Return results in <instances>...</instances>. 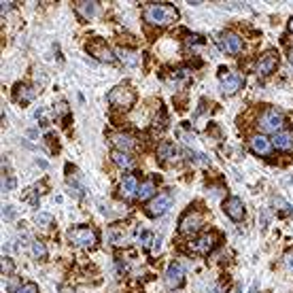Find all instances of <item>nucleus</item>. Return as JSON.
<instances>
[{
    "label": "nucleus",
    "instance_id": "nucleus-24",
    "mask_svg": "<svg viewBox=\"0 0 293 293\" xmlns=\"http://www.w3.org/2000/svg\"><path fill=\"white\" fill-rule=\"evenodd\" d=\"M119 58L128 64V66H136L138 64V58L134 51H128V49H119Z\"/></svg>",
    "mask_w": 293,
    "mask_h": 293
},
{
    "label": "nucleus",
    "instance_id": "nucleus-19",
    "mask_svg": "<svg viewBox=\"0 0 293 293\" xmlns=\"http://www.w3.org/2000/svg\"><path fill=\"white\" fill-rule=\"evenodd\" d=\"M157 155H160L164 162H172V160H176L178 151H176V147H174L172 143H162V145L157 147Z\"/></svg>",
    "mask_w": 293,
    "mask_h": 293
},
{
    "label": "nucleus",
    "instance_id": "nucleus-15",
    "mask_svg": "<svg viewBox=\"0 0 293 293\" xmlns=\"http://www.w3.org/2000/svg\"><path fill=\"white\" fill-rule=\"evenodd\" d=\"M110 143H113V147H117V151H123V153H128L136 147V141L130 134H113L110 136Z\"/></svg>",
    "mask_w": 293,
    "mask_h": 293
},
{
    "label": "nucleus",
    "instance_id": "nucleus-35",
    "mask_svg": "<svg viewBox=\"0 0 293 293\" xmlns=\"http://www.w3.org/2000/svg\"><path fill=\"white\" fill-rule=\"evenodd\" d=\"M13 5H15V3H3V7H0V11H3V15L13 9Z\"/></svg>",
    "mask_w": 293,
    "mask_h": 293
},
{
    "label": "nucleus",
    "instance_id": "nucleus-2",
    "mask_svg": "<svg viewBox=\"0 0 293 293\" xmlns=\"http://www.w3.org/2000/svg\"><path fill=\"white\" fill-rule=\"evenodd\" d=\"M283 125H285V117L276 108H268L259 115V128L268 134H278L283 130Z\"/></svg>",
    "mask_w": 293,
    "mask_h": 293
},
{
    "label": "nucleus",
    "instance_id": "nucleus-7",
    "mask_svg": "<svg viewBox=\"0 0 293 293\" xmlns=\"http://www.w3.org/2000/svg\"><path fill=\"white\" fill-rule=\"evenodd\" d=\"M276 66H278V53L276 51H266L261 55V58L257 60L255 64V73L259 77H268L276 71Z\"/></svg>",
    "mask_w": 293,
    "mask_h": 293
},
{
    "label": "nucleus",
    "instance_id": "nucleus-20",
    "mask_svg": "<svg viewBox=\"0 0 293 293\" xmlns=\"http://www.w3.org/2000/svg\"><path fill=\"white\" fill-rule=\"evenodd\" d=\"M155 191H157L155 183H153V181H145V183L138 185L136 195H138L141 200H149V198H153V195H155Z\"/></svg>",
    "mask_w": 293,
    "mask_h": 293
},
{
    "label": "nucleus",
    "instance_id": "nucleus-34",
    "mask_svg": "<svg viewBox=\"0 0 293 293\" xmlns=\"http://www.w3.org/2000/svg\"><path fill=\"white\" fill-rule=\"evenodd\" d=\"M206 293H223V287L221 285H213V287H208Z\"/></svg>",
    "mask_w": 293,
    "mask_h": 293
},
{
    "label": "nucleus",
    "instance_id": "nucleus-5",
    "mask_svg": "<svg viewBox=\"0 0 293 293\" xmlns=\"http://www.w3.org/2000/svg\"><path fill=\"white\" fill-rule=\"evenodd\" d=\"M202 226H204V217H202V213H198V211H189V213L183 215V219H181V223H178V232L185 234V236H191V234L198 232Z\"/></svg>",
    "mask_w": 293,
    "mask_h": 293
},
{
    "label": "nucleus",
    "instance_id": "nucleus-22",
    "mask_svg": "<svg viewBox=\"0 0 293 293\" xmlns=\"http://www.w3.org/2000/svg\"><path fill=\"white\" fill-rule=\"evenodd\" d=\"M113 162L119 166V168H123V170H128V168H132V166H134V160L130 157V153H123V151H115L113 153Z\"/></svg>",
    "mask_w": 293,
    "mask_h": 293
},
{
    "label": "nucleus",
    "instance_id": "nucleus-10",
    "mask_svg": "<svg viewBox=\"0 0 293 293\" xmlns=\"http://www.w3.org/2000/svg\"><path fill=\"white\" fill-rule=\"evenodd\" d=\"M219 47L230 55H236V53L242 51V38L238 34H234V32H223L219 36Z\"/></svg>",
    "mask_w": 293,
    "mask_h": 293
},
{
    "label": "nucleus",
    "instance_id": "nucleus-8",
    "mask_svg": "<svg viewBox=\"0 0 293 293\" xmlns=\"http://www.w3.org/2000/svg\"><path fill=\"white\" fill-rule=\"evenodd\" d=\"M244 79L240 73H226L221 77V94L223 96H234L238 89H242Z\"/></svg>",
    "mask_w": 293,
    "mask_h": 293
},
{
    "label": "nucleus",
    "instance_id": "nucleus-1",
    "mask_svg": "<svg viewBox=\"0 0 293 293\" xmlns=\"http://www.w3.org/2000/svg\"><path fill=\"white\" fill-rule=\"evenodd\" d=\"M178 19V11L170 5H149L145 9V21L151 26H168Z\"/></svg>",
    "mask_w": 293,
    "mask_h": 293
},
{
    "label": "nucleus",
    "instance_id": "nucleus-11",
    "mask_svg": "<svg viewBox=\"0 0 293 293\" xmlns=\"http://www.w3.org/2000/svg\"><path fill=\"white\" fill-rule=\"evenodd\" d=\"M185 281V270L181 263H172V266H168V270H166L164 274V283L168 289H178L181 285H183Z\"/></svg>",
    "mask_w": 293,
    "mask_h": 293
},
{
    "label": "nucleus",
    "instance_id": "nucleus-14",
    "mask_svg": "<svg viewBox=\"0 0 293 293\" xmlns=\"http://www.w3.org/2000/svg\"><path fill=\"white\" fill-rule=\"evenodd\" d=\"M87 49H89V53H92V55H96V58L100 60V62H106V64H113V62H115L113 51H110V49L102 43V40H98V43H92Z\"/></svg>",
    "mask_w": 293,
    "mask_h": 293
},
{
    "label": "nucleus",
    "instance_id": "nucleus-9",
    "mask_svg": "<svg viewBox=\"0 0 293 293\" xmlns=\"http://www.w3.org/2000/svg\"><path fill=\"white\" fill-rule=\"evenodd\" d=\"M215 244H217V236L215 234H202L200 238H195L189 244V249L193 251L195 255H208L215 249Z\"/></svg>",
    "mask_w": 293,
    "mask_h": 293
},
{
    "label": "nucleus",
    "instance_id": "nucleus-23",
    "mask_svg": "<svg viewBox=\"0 0 293 293\" xmlns=\"http://www.w3.org/2000/svg\"><path fill=\"white\" fill-rule=\"evenodd\" d=\"M30 251H32V255L36 259H45L47 257V246H45V242H40V240H34L32 246H30Z\"/></svg>",
    "mask_w": 293,
    "mask_h": 293
},
{
    "label": "nucleus",
    "instance_id": "nucleus-30",
    "mask_svg": "<svg viewBox=\"0 0 293 293\" xmlns=\"http://www.w3.org/2000/svg\"><path fill=\"white\" fill-rule=\"evenodd\" d=\"M3 217H5L7 221L15 219V211H13V206H5V208H3Z\"/></svg>",
    "mask_w": 293,
    "mask_h": 293
},
{
    "label": "nucleus",
    "instance_id": "nucleus-4",
    "mask_svg": "<svg viewBox=\"0 0 293 293\" xmlns=\"http://www.w3.org/2000/svg\"><path fill=\"white\" fill-rule=\"evenodd\" d=\"M108 102L117 108H130L136 102V94L128 85H119L108 94Z\"/></svg>",
    "mask_w": 293,
    "mask_h": 293
},
{
    "label": "nucleus",
    "instance_id": "nucleus-33",
    "mask_svg": "<svg viewBox=\"0 0 293 293\" xmlns=\"http://www.w3.org/2000/svg\"><path fill=\"white\" fill-rule=\"evenodd\" d=\"M285 266H287L289 270H293V251H289V253L285 255Z\"/></svg>",
    "mask_w": 293,
    "mask_h": 293
},
{
    "label": "nucleus",
    "instance_id": "nucleus-18",
    "mask_svg": "<svg viewBox=\"0 0 293 293\" xmlns=\"http://www.w3.org/2000/svg\"><path fill=\"white\" fill-rule=\"evenodd\" d=\"M75 9H77V13L83 19H92L98 13V3H85V0H81V3L75 5Z\"/></svg>",
    "mask_w": 293,
    "mask_h": 293
},
{
    "label": "nucleus",
    "instance_id": "nucleus-6",
    "mask_svg": "<svg viewBox=\"0 0 293 293\" xmlns=\"http://www.w3.org/2000/svg\"><path fill=\"white\" fill-rule=\"evenodd\" d=\"M170 204H172V195L170 193H160L147 204V215L149 217H164L166 213H168Z\"/></svg>",
    "mask_w": 293,
    "mask_h": 293
},
{
    "label": "nucleus",
    "instance_id": "nucleus-26",
    "mask_svg": "<svg viewBox=\"0 0 293 293\" xmlns=\"http://www.w3.org/2000/svg\"><path fill=\"white\" fill-rule=\"evenodd\" d=\"M34 221L38 223V226H40V228H49V226H51V223H53V217H51L49 213H36Z\"/></svg>",
    "mask_w": 293,
    "mask_h": 293
},
{
    "label": "nucleus",
    "instance_id": "nucleus-12",
    "mask_svg": "<svg viewBox=\"0 0 293 293\" xmlns=\"http://www.w3.org/2000/svg\"><path fill=\"white\" fill-rule=\"evenodd\" d=\"M223 211H226V215L232 221H242L244 219V204H242L240 198H236V195L223 202Z\"/></svg>",
    "mask_w": 293,
    "mask_h": 293
},
{
    "label": "nucleus",
    "instance_id": "nucleus-31",
    "mask_svg": "<svg viewBox=\"0 0 293 293\" xmlns=\"http://www.w3.org/2000/svg\"><path fill=\"white\" fill-rule=\"evenodd\" d=\"M11 270H13L11 259H9V257H3V274H11Z\"/></svg>",
    "mask_w": 293,
    "mask_h": 293
},
{
    "label": "nucleus",
    "instance_id": "nucleus-25",
    "mask_svg": "<svg viewBox=\"0 0 293 293\" xmlns=\"http://www.w3.org/2000/svg\"><path fill=\"white\" fill-rule=\"evenodd\" d=\"M274 206L278 208V213H281L283 217L291 215V204H289V202H285L283 198H274Z\"/></svg>",
    "mask_w": 293,
    "mask_h": 293
},
{
    "label": "nucleus",
    "instance_id": "nucleus-16",
    "mask_svg": "<svg viewBox=\"0 0 293 293\" xmlns=\"http://www.w3.org/2000/svg\"><path fill=\"white\" fill-rule=\"evenodd\" d=\"M136 191H138V181H136V176L128 174V176H125V178L121 181V187H119L121 198L130 200V198H134V195H136Z\"/></svg>",
    "mask_w": 293,
    "mask_h": 293
},
{
    "label": "nucleus",
    "instance_id": "nucleus-17",
    "mask_svg": "<svg viewBox=\"0 0 293 293\" xmlns=\"http://www.w3.org/2000/svg\"><path fill=\"white\" fill-rule=\"evenodd\" d=\"M272 147H276L278 151H289V149H293V134H289V132H278V134H274Z\"/></svg>",
    "mask_w": 293,
    "mask_h": 293
},
{
    "label": "nucleus",
    "instance_id": "nucleus-21",
    "mask_svg": "<svg viewBox=\"0 0 293 293\" xmlns=\"http://www.w3.org/2000/svg\"><path fill=\"white\" fill-rule=\"evenodd\" d=\"M34 98H36V89L28 87V85H19L15 89V100H19V102H32Z\"/></svg>",
    "mask_w": 293,
    "mask_h": 293
},
{
    "label": "nucleus",
    "instance_id": "nucleus-13",
    "mask_svg": "<svg viewBox=\"0 0 293 293\" xmlns=\"http://www.w3.org/2000/svg\"><path fill=\"white\" fill-rule=\"evenodd\" d=\"M249 147H251V151H253L255 155H270V153H272V141L266 138V136H261V134L251 138Z\"/></svg>",
    "mask_w": 293,
    "mask_h": 293
},
{
    "label": "nucleus",
    "instance_id": "nucleus-29",
    "mask_svg": "<svg viewBox=\"0 0 293 293\" xmlns=\"http://www.w3.org/2000/svg\"><path fill=\"white\" fill-rule=\"evenodd\" d=\"M15 293H38V287H36L34 283H26V285H21Z\"/></svg>",
    "mask_w": 293,
    "mask_h": 293
},
{
    "label": "nucleus",
    "instance_id": "nucleus-37",
    "mask_svg": "<svg viewBox=\"0 0 293 293\" xmlns=\"http://www.w3.org/2000/svg\"><path fill=\"white\" fill-rule=\"evenodd\" d=\"M289 28H291V30H293V19H291V24H289Z\"/></svg>",
    "mask_w": 293,
    "mask_h": 293
},
{
    "label": "nucleus",
    "instance_id": "nucleus-3",
    "mask_svg": "<svg viewBox=\"0 0 293 293\" xmlns=\"http://www.w3.org/2000/svg\"><path fill=\"white\" fill-rule=\"evenodd\" d=\"M66 236L75 246H81V249H92L98 242V236L92 228H73V230H68Z\"/></svg>",
    "mask_w": 293,
    "mask_h": 293
},
{
    "label": "nucleus",
    "instance_id": "nucleus-32",
    "mask_svg": "<svg viewBox=\"0 0 293 293\" xmlns=\"http://www.w3.org/2000/svg\"><path fill=\"white\" fill-rule=\"evenodd\" d=\"M3 187H5V191H11L13 187H15V178H13V176H9V178L5 181V183H3Z\"/></svg>",
    "mask_w": 293,
    "mask_h": 293
},
{
    "label": "nucleus",
    "instance_id": "nucleus-36",
    "mask_svg": "<svg viewBox=\"0 0 293 293\" xmlns=\"http://www.w3.org/2000/svg\"><path fill=\"white\" fill-rule=\"evenodd\" d=\"M289 62H291V64H293V51H291V53H289Z\"/></svg>",
    "mask_w": 293,
    "mask_h": 293
},
{
    "label": "nucleus",
    "instance_id": "nucleus-28",
    "mask_svg": "<svg viewBox=\"0 0 293 293\" xmlns=\"http://www.w3.org/2000/svg\"><path fill=\"white\" fill-rule=\"evenodd\" d=\"M138 242H141L143 246H149V244L153 242V234H151V232H145V230L138 232Z\"/></svg>",
    "mask_w": 293,
    "mask_h": 293
},
{
    "label": "nucleus",
    "instance_id": "nucleus-27",
    "mask_svg": "<svg viewBox=\"0 0 293 293\" xmlns=\"http://www.w3.org/2000/svg\"><path fill=\"white\" fill-rule=\"evenodd\" d=\"M24 200L30 202L32 206H38V191H36V189H28V191L24 193Z\"/></svg>",
    "mask_w": 293,
    "mask_h": 293
}]
</instances>
